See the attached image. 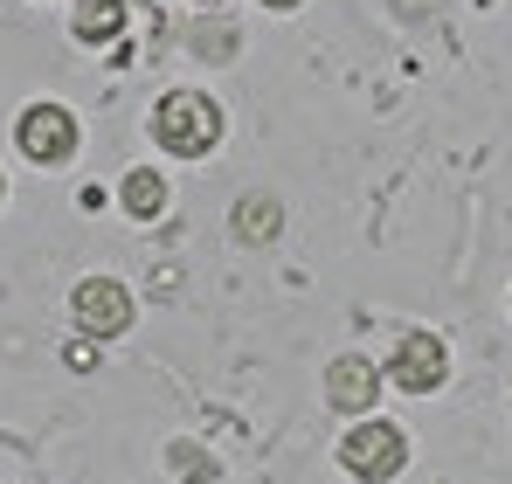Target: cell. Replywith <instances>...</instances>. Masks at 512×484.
Masks as SVG:
<instances>
[{"instance_id":"6da1fadb","label":"cell","mask_w":512,"mask_h":484,"mask_svg":"<svg viewBox=\"0 0 512 484\" xmlns=\"http://www.w3.org/2000/svg\"><path fill=\"white\" fill-rule=\"evenodd\" d=\"M153 139L167 146L173 160H201V153H215V139H222V111H215V97H201V90H173V97H160V111H153Z\"/></svg>"},{"instance_id":"7a4b0ae2","label":"cell","mask_w":512,"mask_h":484,"mask_svg":"<svg viewBox=\"0 0 512 484\" xmlns=\"http://www.w3.org/2000/svg\"><path fill=\"white\" fill-rule=\"evenodd\" d=\"M340 464H346V478H360V484H388L402 464H409V436H402L395 422L367 415V422L340 443Z\"/></svg>"},{"instance_id":"3957f363","label":"cell","mask_w":512,"mask_h":484,"mask_svg":"<svg viewBox=\"0 0 512 484\" xmlns=\"http://www.w3.org/2000/svg\"><path fill=\"white\" fill-rule=\"evenodd\" d=\"M14 146L35 166H63L77 153V118H70L63 104H28V111L14 118Z\"/></svg>"},{"instance_id":"277c9868","label":"cell","mask_w":512,"mask_h":484,"mask_svg":"<svg viewBox=\"0 0 512 484\" xmlns=\"http://www.w3.org/2000/svg\"><path fill=\"white\" fill-rule=\"evenodd\" d=\"M70 312L84 325V339H118V332H132V291L118 277H84Z\"/></svg>"},{"instance_id":"5b68a950","label":"cell","mask_w":512,"mask_h":484,"mask_svg":"<svg viewBox=\"0 0 512 484\" xmlns=\"http://www.w3.org/2000/svg\"><path fill=\"white\" fill-rule=\"evenodd\" d=\"M443 374H450V353H443L436 332H409V339L395 346V360H388V381H395L402 395H429V388H443Z\"/></svg>"},{"instance_id":"8992f818","label":"cell","mask_w":512,"mask_h":484,"mask_svg":"<svg viewBox=\"0 0 512 484\" xmlns=\"http://www.w3.org/2000/svg\"><path fill=\"white\" fill-rule=\"evenodd\" d=\"M381 395V367L367 360V353H340L333 367H326V402L340 408V415H367Z\"/></svg>"},{"instance_id":"52a82bcc","label":"cell","mask_w":512,"mask_h":484,"mask_svg":"<svg viewBox=\"0 0 512 484\" xmlns=\"http://www.w3.org/2000/svg\"><path fill=\"white\" fill-rule=\"evenodd\" d=\"M70 28H77V42H118L125 0H77V7H70Z\"/></svg>"},{"instance_id":"ba28073f","label":"cell","mask_w":512,"mask_h":484,"mask_svg":"<svg viewBox=\"0 0 512 484\" xmlns=\"http://www.w3.org/2000/svg\"><path fill=\"white\" fill-rule=\"evenodd\" d=\"M118 201H125V215H139V222H153V215L167 208V180H160L153 166H132V173L118 180Z\"/></svg>"},{"instance_id":"9c48e42d","label":"cell","mask_w":512,"mask_h":484,"mask_svg":"<svg viewBox=\"0 0 512 484\" xmlns=\"http://www.w3.org/2000/svg\"><path fill=\"white\" fill-rule=\"evenodd\" d=\"M270 229H277V201H243L236 208V236L243 242H263Z\"/></svg>"},{"instance_id":"30bf717a","label":"cell","mask_w":512,"mask_h":484,"mask_svg":"<svg viewBox=\"0 0 512 484\" xmlns=\"http://www.w3.org/2000/svg\"><path fill=\"white\" fill-rule=\"evenodd\" d=\"M263 7H298V0H263Z\"/></svg>"}]
</instances>
